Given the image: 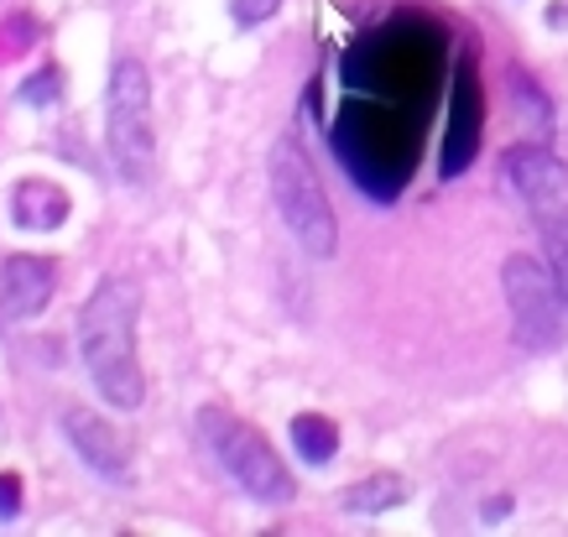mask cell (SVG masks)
<instances>
[{
    "instance_id": "5",
    "label": "cell",
    "mask_w": 568,
    "mask_h": 537,
    "mask_svg": "<svg viewBox=\"0 0 568 537\" xmlns=\"http://www.w3.org/2000/svg\"><path fill=\"white\" fill-rule=\"evenodd\" d=\"M500 287H506V308L517 324V345L527 349H558L568 340V297L558 287V277L548 272V261L527 256H506L500 266Z\"/></svg>"
},
{
    "instance_id": "17",
    "label": "cell",
    "mask_w": 568,
    "mask_h": 537,
    "mask_svg": "<svg viewBox=\"0 0 568 537\" xmlns=\"http://www.w3.org/2000/svg\"><path fill=\"white\" fill-rule=\"evenodd\" d=\"M21 511V480L17 475H0V521H11Z\"/></svg>"
},
{
    "instance_id": "4",
    "label": "cell",
    "mask_w": 568,
    "mask_h": 537,
    "mask_svg": "<svg viewBox=\"0 0 568 537\" xmlns=\"http://www.w3.org/2000/svg\"><path fill=\"white\" fill-rule=\"evenodd\" d=\"M104 136H110V162L115 173L141 189L152 178V79L136 58H121L110 69V94H104Z\"/></svg>"
},
{
    "instance_id": "12",
    "label": "cell",
    "mask_w": 568,
    "mask_h": 537,
    "mask_svg": "<svg viewBox=\"0 0 568 537\" xmlns=\"http://www.w3.org/2000/svg\"><path fill=\"white\" fill-rule=\"evenodd\" d=\"M407 496H413V490H407V480H402V475H371V480H361L355 490H345V511H361V517H381V511L402 506Z\"/></svg>"
},
{
    "instance_id": "15",
    "label": "cell",
    "mask_w": 568,
    "mask_h": 537,
    "mask_svg": "<svg viewBox=\"0 0 568 537\" xmlns=\"http://www.w3.org/2000/svg\"><path fill=\"white\" fill-rule=\"evenodd\" d=\"M58 84H63V79H58V69H42L37 79H27V84H21L17 100L21 104H52V100H58Z\"/></svg>"
},
{
    "instance_id": "9",
    "label": "cell",
    "mask_w": 568,
    "mask_h": 537,
    "mask_svg": "<svg viewBox=\"0 0 568 537\" xmlns=\"http://www.w3.org/2000/svg\"><path fill=\"white\" fill-rule=\"evenodd\" d=\"M58 293L52 256H6L0 266V313L6 318H37Z\"/></svg>"
},
{
    "instance_id": "3",
    "label": "cell",
    "mask_w": 568,
    "mask_h": 537,
    "mask_svg": "<svg viewBox=\"0 0 568 537\" xmlns=\"http://www.w3.org/2000/svg\"><path fill=\"white\" fill-rule=\"evenodd\" d=\"M199 434H204V444L214 449V459L224 465V475H230V480H235L251 501L287 506L297 496L287 465L276 459V449L256 434V428H251V423H245V417L224 413V407H204V413H199Z\"/></svg>"
},
{
    "instance_id": "16",
    "label": "cell",
    "mask_w": 568,
    "mask_h": 537,
    "mask_svg": "<svg viewBox=\"0 0 568 537\" xmlns=\"http://www.w3.org/2000/svg\"><path fill=\"white\" fill-rule=\"evenodd\" d=\"M230 11H235V27H261L282 11V0H230Z\"/></svg>"
},
{
    "instance_id": "1",
    "label": "cell",
    "mask_w": 568,
    "mask_h": 537,
    "mask_svg": "<svg viewBox=\"0 0 568 537\" xmlns=\"http://www.w3.org/2000/svg\"><path fill=\"white\" fill-rule=\"evenodd\" d=\"M141 287L131 277H104L79 313V361L89 382L115 413H136L146 402V376L136 361Z\"/></svg>"
},
{
    "instance_id": "10",
    "label": "cell",
    "mask_w": 568,
    "mask_h": 537,
    "mask_svg": "<svg viewBox=\"0 0 568 537\" xmlns=\"http://www.w3.org/2000/svg\"><path fill=\"white\" fill-rule=\"evenodd\" d=\"M11 214L21 230H58L69 220V193H58L52 183H21L11 199Z\"/></svg>"
},
{
    "instance_id": "13",
    "label": "cell",
    "mask_w": 568,
    "mask_h": 537,
    "mask_svg": "<svg viewBox=\"0 0 568 537\" xmlns=\"http://www.w3.org/2000/svg\"><path fill=\"white\" fill-rule=\"evenodd\" d=\"M511 100H517V110L521 115H527V121L537 125V131H542V136H548L552 131V104H548V94H542V89H537V79H527V73H511Z\"/></svg>"
},
{
    "instance_id": "14",
    "label": "cell",
    "mask_w": 568,
    "mask_h": 537,
    "mask_svg": "<svg viewBox=\"0 0 568 537\" xmlns=\"http://www.w3.org/2000/svg\"><path fill=\"white\" fill-rule=\"evenodd\" d=\"M542 230V256H548V272L558 277V287H564L568 297V220H548Z\"/></svg>"
},
{
    "instance_id": "2",
    "label": "cell",
    "mask_w": 568,
    "mask_h": 537,
    "mask_svg": "<svg viewBox=\"0 0 568 537\" xmlns=\"http://www.w3.org/2000/svg\"><path fill=\"white\" fill-rule=\"evenodd\" d=\"M266 168H272V199H276L282 225L293 230L308 256H334L339 251V220H334V204H328L324 183H318L308 152H303V141L293 131L276 136Z\"/></svg>"
},
{
    "instance_id": "7",
    "label": "cell",
    "mask_w": 568,
    "mask_h": 537,
    "mask_svg": "<svg viewBox=\"0 0 568 537\" xmlns=\"http://www.w3.org/2000/svg\"><path fill=\"white\" fill-rule=\"evenodd\" d=\"M480 131H485V94L475 79V63H459L454 73V94H448V131H444V152H438V178H459L469 173V162L480 152Z\"/></svg>"
},
{
    "instance_id": "8",
    "label": "cell",
    "mask_w": 568,
    "mask_h": 537,
    "mask_svg": "<svg viewBox=\"0 0 568 537\" xmlns=\"http://www.w3.org/2000/svg\"><path fill=\"white\" fill-rule=\"evenodd\" d=\"M63 434H69L73 454H79L100 480H110V486H131V449H125V438L115 434L100 413L69 407V413H63Z\"/></svg>"
},
{
    "instance_id": "6",
    "label": "cell",
    "mask_w": 568,
    "mask_h": 537,
    "mask_svg": "<svg viewBox=\"0 0 568 537\" xmlns=\"http://www.w3.org/2000/svg\"><path fill=\"white\" fill-rule=\"evenodd\" d=\"M500 173L517 189V199L527 204V214H532L537 225L568 220V168L548 146H511L506 162H500Z\"/></svg>"
},
{
    "instance_id": "11",
    "label": "cell",
    "mask_w": 568,
    "mask_h": 537,
    "mask_svg": "<svg viewBox=\"0 0 568 537\" xmlns=\"http://www.w3.org/2000/svg\"><path fill=\"white\" fill-rule=\"evenodd\" d=\"M287 434H293L297 459H308V465H328V459L339 454V428H334L328 417H318V413H297Z\"/></svg>"
}]
</instances>
